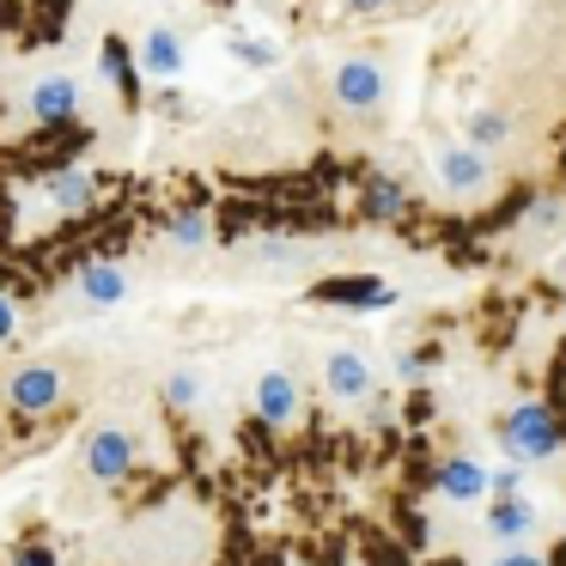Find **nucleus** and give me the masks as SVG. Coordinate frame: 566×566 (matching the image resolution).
I'll return each mask as SVG.
<instances>
[{
    "instance_id": "f257e3e1",
    "label": "nucleus",
    "mask_w": 566,
    "mask_h": 566,
    "mask_svg": "<svg viewBox=\"0 0 566 566\" xmlns=\"http://www.w3.org/2000/svg\"><path fill=\"white\" fill-rule=\"evenodd\" d=\"M500 444H505V457L512 463H548V457H560L566 451V420H560V408L554 402H512L500 415Z\"/></svg>"
},
{
    "instance_id": "f03ea898",
    "label": "nucleus",
    "mask_w": 566,
    "mask_h": 566,
    "mask_svg": "<svg viewBox=\"0 0 566 566\" xmlns=\"http://www.w3.org/2000/svg\"><path fill=\"white\" fill-rule=\"evenodd\" d=\"M329 98H335V111L354 116V123H378L384 104H390V80H384V62H371V55H347V62H335Z\"/></svg>"
},
{
    "instance_id": "7ed1b4c3",
    "label": "nucleus",
    "mask_w": 566,
    "mask_h": 566,
    "mask_svg": "<svg viewBox=\"0 0 566 566\" xmlns=\"http://www.w3.org/2000/svg\"><path fill=\"white\" fill-rule=\"evenodd\" d=\"M0 402H7V415H19V420L62 415V408H67V371L55 366V359H31V366H19L13 378H7Z\"/></svg>"
},
{
    "instance_id": "20e7f679",
    "label": "nucleus",
    "mask_w": 566,
    "mask_h": 566,
    "mask_svg": "<svg viewBox=\"0 0 566 566\" xmlns=\"http://www.w3.org/2000/svg\"><path fill=\"white\" fill-rule=\"evenodd\" d=\"M432 177L451 201H481L493 189V153L475 140H451V147L432 153Z\"/></svg>"
},
{
    "instance_id": "39448f33",
    "label": "nucleus",
    "mask_w": 566,
    "mask_h": 566,
    "mask_svg": "<svg viewBox=\"0 0 566 566\" xmlns=\"http://www.w3.org/2000/svg\"><path fill=\"white\" fill-rule=\"evenodd\" d=\"M135 432L128 427H98L86 432V444H80V469H86L98 488H123L128 475H135Z\"/></svg>"
},
{
    "instance_id": "423d86ee",
    "label": "nucleus",
    "mask_w": 566,
    "mask_h": 566,
    "mask_svg": "<svg viewBox=\"0 0 566 566\" xmlns=\"http://www.w3.org/2000/svg\"><path fill=\"white\" fill-rule=\"evenodd\" d=\"M250 415H256L269 432L298 427V415H305V390H298L293 371H286V366L256 371V384H250Z\"/></svg>"
},
{
    "instance_id": "0eeeda50",
    "label": "nucleus",
    "mask_w": 566,
    "mask_h": 566,
    "mask_svg": "<svg viewBox=\"0 0 566 566\" xmlns=\"http://www.w3.org/2000/svg\"><path fill=\"white\" fill-rule=\"evenodd\" d=\"M408 213V184L384 165L359 171V189H354V220L359 226H396Z\"/></svg>"
},
{
    "instance_id": "6e6552de",
    "label": "nucleus",
    "mask_w": 566,
    "mask_h": 566,
    "mask_svg": "<svg viewBox=\"0 0 566 566\" xmlns=\"http://www.w3.org/2000/svg\"><path fill=\"white\" fill-rule=\"evenodd\" d=\"M80 111H86V92H80V80H67V74H43L38 86L25 92V116L38 128H74Z\"/></svg>"
},
{
    "instance_id": "1a4fd4ad",
    "label": "nucleus",
    "mask_w": 566,
    "mask_h": 566,
    "mask_svg": "<svg viewBox=\"0 0 566 566\" xmlns=\"http://www.w3.org/2000/svg\"><path fill=\"white\" fill-rule=\"evenodd\" d=\"M317 305H342V311H390L396 305V286L378 281V274H323L311 286Z\"/></svg>"
},
{
    "instance_id": "9d476101",
    "label": "nucleus",
    "mask_w": 566,
    "mask_h": 566,
    "mask_svg": "<svg viewBox=\"0 0 566 566\" xmlns=\"http://www.w3.org/2000/svg\"><path fill=\"white\" fill-rule=\"evenodd\" d=\"M323 384H329L335 402H366V396H378V366H371L359 347H329L323 354Z\"/></svg>"
},
{
    "instance_id": "9b49d317",
    "label": "nucleus",
    "mask_w": 566,
    "mask_h": 566,
    "mask_svg": "<svg viewBox=\"0 0 566 566\" xmlns=\"http://www.w3.org/2000/svg\"><path fill=\"white\" fill-rule=\"evenodd\" d=\"M43 196H50L55 213H67V220H86V213L98 208L104 184H98V171H92V165H55V171L43 177Z\"/></svg>"
},
{
    "instance_id": "f8f14e48",
    "label": "nucleus",
    "mask_w": 566,
    "mask_h": 566,
    "mask_svg": "<svg viewBox=\"0 0 566 566\" xmlns=\"http://www.w3.org/2000/svg\"><path fill=\"white\" fill-rule=\"evenodd\" d=\"M74 293H80V305H86V311H116L128 298V269H123V262H111V256H92V262H80Z\"/></svg>"
},
{
    "instance_id": "ddd939ff",
    "label": "nucleus",
    "mask_w": 566,
    "mask_h": 566,
    "mask_svg": "<svg viewBox=\"0 0 566 566\" xmlns=\"http://www.w3.org/2000/svg\"><path fill=\"white\" fill-rule=\"evenodd\" d=\"M432 493L451 505H475L493 493V475L475 463V457H439V469H432Z\"/></svg>"
},
{
    "instance_id": "4468645a",
    "label": "nucleus",
    "mask_w": 566,
    "mask_h": 566,
    "mask_svg": "<svg viewBox=\"0 0 566 566\" xmlns=\"http://www.w3.org/2000/svg\"><path fill=\"white\" fill-rule=\"evenodd\" d=\"M488 536L505 542V548H517L524 536H536V505H530L524 493H493V505H488Z\"/></svg>"
},
{
    "instance_id": "2eb2a0df",
    "label": "nucleus",
    "mask_w": 566,
    "mask_h": 566,
    "mask_svg": "<svg viewBox=\"0 0 566 566\" xmlns=\"http://www.w3.org/2000/svg\"><path fill=\"white\" fill-rule=\"evenodd\" d=\"M98 62H104V80H111V86L123 92V104H128V111H135V104H140V74H147V67H140V55L128 50L123 38H104Z\"/></svg>"
},
{
    "instance_id": "dca6fc26",
    "label": "nucleus",
    "mask_w": 566,
    "mask_h": 566,
    "mask_svg": "<svg viewBox=\"0 0 566 566\" xmlns=\"http://www.w3.org/2000/svg\"><path fill=\"white\" fill-rule=\"evenodd\" d=\"M184 38L177 31H165V25H153L147 38H140V67H147V80H177L184 74Z\"/></svg>"
},
{
    "instance_id": "f3484780",
    "label": "nucleus",
    "mask_w": 566,
    "mask_h": 566,
    "mask_svg": "<svg viewBox=\"0 0 566 566\" xmlns=\"http://www.w3.org/2000/svg\"><path fill=\"white\" fill-rule=\"evenodd\" d=\"M165 244H171V250H208L213 244V213L208 208L165 213Z\"/></svg>"
},
{
    "instance_id": "a211bd4d",
    "label": "nucleus",
    "mask_w": 566,
    "mask_h": 566,
    "mask_svg": "<svg viewBox=\"0 0 566 566\" xmlns=\"http://www.w3.org/2000/svg\"><path fill=\"white\" fill-rule=\"evenodd\" d=\"M159 402H165V408H177V415H189V408H201V371H189V366L165 371V384H159Z\"/></svg>"
},
{
    "instance_id": "6ab92c4d",
    "label": "nucleus",
    "mask_w": 566,
    "mask_h": 566,
    "mask_svg": "<svg viewBox=\"0 0 566 566\" xmlns=\"http://www.w3.org/2000/svg\"><path fill=\"white\" fill-rule=\"evenodd\" d=\"M432 371H439V347H408V354L396 359V384H402V390H427Z\"/></svg>"
},
{
    "instance_id": "aec40b11",
    "label": "nucleus",
    "mask_w": 566,
    "mask_h": 566,
    "mask_svg": "<svg viewBox=\"0 0 566 566\" xmlns=\"http://www.w3.org/2000/svg\"><path fill=\"white\" fill-rule=\"evenodd\" d=\"M512 116H505V111H475V116H469V140H475V147H488V153H500L505 147V140H512Z\"/></svg>"
},
{
    "instance_id": "412c9836",
    "label": "nucleus",
    "mask_w": 566,
    "mask_h": 566,
    "mask_svg": "<svg viewBox=\"0 0 566 566\" xmlns=\"http://www.w3.org/2000/svg\"><path fill=\"white\" fill-rule=\"evenodd\" d=\"M359 408H366V432H390L396 420H402V408H396L390 396H366Z\"/></svg>"
},
{
    "instance_id": "4be33fe9",
    "label": "nucleus",
    "mask_w": 566,
    "mask_h": 566,
    "mask_svg": "<svg viewBox=\"0 0 566 566\" xmlns=\"http://www.w3.org/2000/svg\"><path fill=\"white\" fill-rule=\"evenodd\" d=\"M524 226H530V232H554V226H560V201H554V196H536V201L524 208Z\"/></svg>"
},
{
    "instance_id": "5701e85b",
    "label": "nucleus",
    "mask_w": 566,
    "mask_h": 566,
    "mask_svg": "<svg viewBox=\"0 0 566 566\" xmlns=\"http://www.w3.org/2000/svg\"><path fill=\"white\" fill-rule=\"evenodd\" d=\"M7 566H62V560H55L50 542H19V548L7 554Z\"/></svg>"
},
{
    "instance_id": "b1692460",
    "label": "nucleus",
    "mask_w": 566,
    "mask_h": 566,
    "mask_svg": "<svg viewBox=\"0 0 566 566\" xmlns=\"http://www.w3.org/2000/svg\"><path fill=\"white\" fill-rule=\"evenodd\" d=\"M232 55H238L244 67H274V43H250V38H238V43H232Z\"/></svg>"
},
{
    "instance_id": "393cba45",
    "label": "nucleus",
    "mask_w": 566,
    "mask_h": 566,
    "mask_svg": "<svg viewBox=\"0 0 566 566\" xmlns=\"http://www.w3.org/2000/svg\"><path fill=\"white\" fill-rule=\"evenodd\" d=\"M493 493H524V463L500 469V475H493Z\"/></svg>"
},
{
    "instance_id": "a878e982",
    "label": "nucleus",
    "mask_w": 566,
    "mask_h": 566,
    "mask_svg": "<svg viewBox=\"0 0 566 566\" xmlns=\"http://www.w3.org/2000/svg\"><path fill=\"white\" fill-rule=\"evenodd\" d=\"M13 329H19V305L0 293V342H13Z\"/></svg>"
},
{
    "instance_id": "bb28decb",
    "label": "nucleus",
    "mask_w": 566,
    "mask_h": 566,
    "mask_svg": "<svg viewBox=\"0 0 566 566\" xmlns=\"http://www.w3.org/2000/svg\"><path fill=\"white\" fill-rule=\"evenodd\" d=\"M493 566H548V560H542V554H524V548H505Z\"/></svg>"
},
{
    "instance_id": "cd10ccee",
    "label": "nucleus",
    "mask_w": 566,
    "mask_h": 566,
    "mask_svg": "<svg viewBox=\"0 0 566 566\" xmlns=\"http://www.w3.org/2000/svg\"><path fill=\"white\" fill-rule=\"evenodd\" d=\"M342 7H347V13H378L384 0H342Z\"/></svg>"
},
{
    "instance_id": "c85d7f7f",
    "label": "nucleus",
    "mask_w": 566,
    "mask_h": 566,
    "mask_svg": "<svg viewBox=\"0 0 566 566\" xmlns=\"http://www.w3.org/2000/svg\"><path fill=\"white\" fill-rule=\"evenodd\" d=\"M213 7H232V0H213Z\"/></svg>"
}]
</instances>
